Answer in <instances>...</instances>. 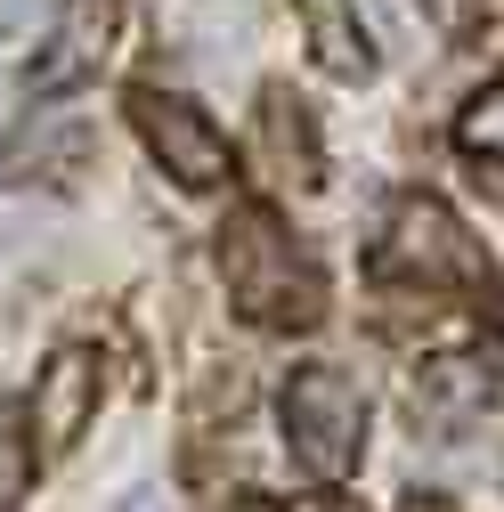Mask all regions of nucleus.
I'll return each instance as SVG.
<instances>
[{
  "instance_id": "nucleus-9",
  "label": "nucleus",
  "mask_w": 504,
  "mask_h": 512,
  "mask_svg": "<svg viewBox=\"0 0 504 512\" xmlns=\"http://www.w3.org/2000/svg\"><path fill=\"white\" fill-rule=\"evenodd\" d=\"M98 57H106V0H74V9H66V25H57V49L41 57V82L57 90V82L90 74Z\"/></svg>"
},
{
  "instance_id": "nucleus-6",
  "label": "nucleus",
  "mask_w": 504,
  "mask_h": 512,
  "mask_svg": "<svg viewBox=\"0 0 504 512\" xmlns=\"http://www.w3.org/2000/svg\"><path fill=\"white\" fill-rule=\"evenodd\" d=\"M488 399H496V366H488V358H472V350L431 358L423 382H415V423H431V431H464Z\"/></svg>"
},
{
  "instance_id": "nucleus-13",
  "label": "nucleus",
  "mask_w": 504,
  "mask_h": 512,
  "mask_svg": "<svg viewBox=\"0 0 504 512\" xmlns=\"http://www.w3.org/2000/svg\"><path fill=\"white\" fill-rule=\"evenodd\" d=\"M407 512H456L448 496H407Z\"/></svg>"
},
{
  "instance_id": "nucleus-15",
  "label": "nucleus",
  "mask_w": 504,
  "mask_h": 512,
  "mask_svg": "<svg viewBox=\"0 0 504 512\" xmlns=\"http://www.w3.org/2000/svg\"><path fill=\"white\" fill-rule=\"evenodd\" d=\"M431 9H439V17H448V25H456V17L472 9V0H431Z\"/></svg>"
},
{
  "instance_id": "nucleus-2",
  "label": "nucleus",
  "mask_w": 504,
  "mask_h": 512,
  "mask_svg": "<svg viewBox=\"0 0 504 512\" xmlns=\"http://www.w3.org/2000/svg\"><path fill=\"white\" fill-rule=\"evenodd\" d=\"M285 447H293V464L309 480H342L358 464V447H366V391L342 374V366H301L285 382Z\"/></svg>"
},
{
  "instance_id": "nucleus-14",
  "label": "nucleus",
  "mask_w": 504,
  "mask_h": 512,
  "mask_svg": "<svg viewBox=\"0 0 504 512\" xmlns=\"http://www.w3.org/2000/svg\"><path fill=\"white\" fill-rule=\"evenodd\" d=\"M236 512H285V504H277V496H244Z\"/></svg>"
},
{
  "instance_id": "nucleus-3",
  "label": "nucleus",
  "mask_w": 504,
  "mask_h": 512,
  "mask_svg": "<svg viewBox=\"0 0 504 512\" xmlns=\"http://www.w3.org/2000/svg\"><path fill=\"white\" fill-rule=\"evenodd\" d=\"M383 269L391 277H423V285H472L480 277V244L464 236V220L439 196H407L383 228Z\"/></svg>"
},
{
  "instance_id": "nucleus-10",
  "label": "nucleus",
  "mask_w": 504,
  "mask_h": 512,
  "mask_svg": "<svg viewBox=\"0 0 504 512\" xmlns=\"http://www.w3.org/2000/svg\"><path fill=\"white\" fill-rule=\"evenodd\" d=\"M33 496V431L25 407H0V512H17Z\"/></svg>"
},
{
  "instance_id": "nucleus-1",
  "label": "nucleus",
  "mask_w": 504,
  "mask_h": 512,
  "mask_svg": "<svg viewBox=\"0 0 504 512\" xmlns=\"http://www.w3.org/2000/svg\"><path fill=\"white\" fill-rule=\"evenodd\" d=\"M220 277H228L236 309L261 317V326H309L318 301H326L318 269H309V252H301L261 204L228 212V228H220Z\"/></svg>"
},
{
  "instance_id": "nucleus-11",
  "label": "nucleus",
  "mask_w": 504,
  "mask_h": 512,
  "mask_svg": "<svg viewBox=\"0 0 504 512\" xmlns=\"http://www.w3.org/2000/svg\"><path fill=\"white\" fill-rule=\"evenodd\" d=\"M456 139H464L472 155L504 163V74H496V82H488V90H480V98H472L464 114H456Z\"/></svg>"
},
{
  "instance_id": "nucleus-8",
  "label": "nucleus",
  "mask_w": 504,
  "mask_h": 512,
  "mask_svg": "<svg viewBox=\"0 0 504 512\" xmlns=\"http://www.w3.org/2000/svg\"><path fill=\"white\" fill-rule=\"evenodd\" d=\"M301 33H309V57L342 82H366L374 74V49H366V25L350 0H301Z\"/></svg>"
},
{
  "instance_id": "nucleus-7",
  "label": "nucleus",
  "mask_w": 504,
  "mask_h": 512,
  "mask_svg": "<svg viewBox=\"0 0 504 512\" xmlns=\"http://www.w3.org/2000/svg\"><path fill=\"white\" fill-rule=\"evenodd\" d=\"M252 155H261V179H277V187H309L318 179V139H309V114H301L293 90L261 98V139H252Z\"/></svg>"
},
{
  "instance_id": "nucleus-4",
  "label": "nucleus",
  "mask_w": 504,
  "mask_h": 512,
  "mask_svg": "<svg viewBox=\"0 0 504 512\" xmlns=\"http://www.w3.org/2000/svg\"><path fill=\"white\" fill-rule=\"evenodd\" d=\"M131 122H139V139L155 147V163L179 187H220L228 179V139H220V122L196 98H179V90H131Z\"/></svg>"
},
{
  "instance_id": "nucleus-5",
  "label": "nucleus",
  "mask_w": 504,
  "mask_h": 512,
  "mask_svg": "<svg viewBox=\"0 0 504 512\" xmlns=\"http://www.w3.org/2000/svg\"><path fill=\"white\" fill-rule=\"evenodd\" d=\"M90 415H98V358L90 350H57L41 366V382H33V431H41V447H74Z\"/></svg>"
},
{
  "instance_id": "nucleus-12",
  "label": "nucleus",
  "mask_w": 504,
  "mask_h": 512,
  "mask_svg": "<svg viewBox=\"0 0 504 512\" xmlns=\"http://www.w3.org/2000/svg\"><path fill=\"white\" fill-rule=\"evenodd\" d=\"M114 512H171V504H163V496H155V488H139V496H122V504H114Z\"/></svg>"
}]
</instances>
